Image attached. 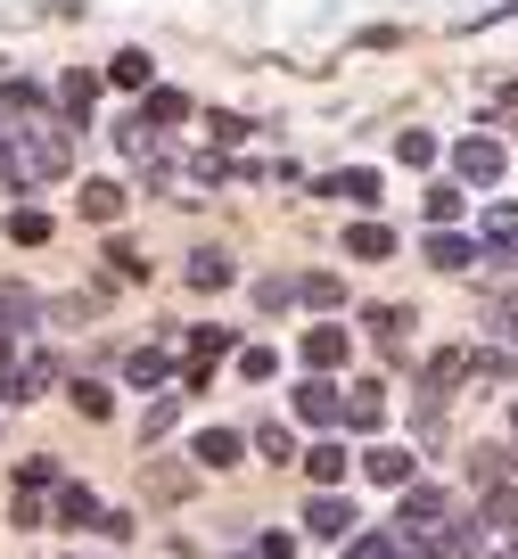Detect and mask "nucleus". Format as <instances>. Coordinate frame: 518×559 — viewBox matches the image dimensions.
Returning a JSON list of instances; mask_svg holds the SVG:
<instances>
[{
	"instance_id": "1",
	"label": "nucleus",
	"mask_w": 518,
	"mask_h": 559,
	"mask_svg": "<svg viewBox=\"0 0 518 559\" xmlns=\"http://www.w3.org/2000/svg\"><path fill=\"white\" fill-rule=\"evenodd\" d=\"M67 165H74L67 116H9V123H0V181H9V190L67 181Z\"/></svg>"
},
{
	"instance_id": "2",
	"label": "nucleus",
	"mask_w": 518,
	"mask_h": 559,
	"mask_svg": "<svg viewBox=\"0 0 518 559\" xmlns=\"http://www.w3.org/2000/svg\"><path fill=\"white\" fill-rule=\"evenodd\" d=\"M502 165H510V148H502L494 132L452 140V190H494V181H502Z\"/></svg>"
},
{
	"instance_id": "3",
	"label": "nucleus",
	"mask_w": 518,
	"mask_h": 559,
	"mask_svg": "<svg viewBox=\"0 0 518 559\" xmlns=\"http://www.w3.org/2000/svg\"><path fill=\"white\" fill-rule=\"evenodd\" d=\"M42 386H58V354L25 346V354H9V362H0V403H34Z\"/></svg>"
},
{
	"instance_id": "4",
	"label": "nucleus",
	"mask_w": 518,
	"mask_h": 559,
	"mask_svg": "<svg viewBox=\"0 0 518 559\" xmlns=\"http://www.w3.org/2000/svg\"><path fill=\"white\" fill-rule=\"evenodd\" d=\"M436 526H445V493H436V486H403L387 535H396V543H436Z\"/></svg>"
},
{
	"instance_id": "5",
	"label": "nucleus",
	"mask_w": 518,
	"mask_h": 559,
	"mask_svg": "<svg viewBox=\"0 0 518 559\" xmlns=\"http://www.w3.org/2000/svg\"><path fill=\"white\" fill-rule=\"evenodd\" d=\"M469 379V346H445V354H428V370H420V412H428V428H436V412H445V395Z\"/></svg>"
},
{
	"instance_id": "6",
	"label": "nucleus",
	"mask_w": 518,
	"mask_h": 559,
	"mask_svg": "<svg viewBox=\"0 0 518 559\" xmlns=\"http://www.w3.org/2000/svg\"><path fill=\"white\" fill-rule=\"evenodd\" d=\"M345 346H354L345 321H313V330H305V370H313V379H329V370L345 362Z\"/></svg>"
},
{
	"instance_id": "7",
	"label": "nucleus",
	"mask_w": 518,
	"mask_h": 559,
	"mask_svg": "<svg viewBox=\"0 0 518 559\" xmlns=\"http://www.w3.org/2000/svg\"><path fill=\"white\" fill-rule=\"evenodd\" d=\"M296 419H305V428H338V419H345V395H338L329 379H305V386H296Z\"/></svg>"
},
{
	"instance_id": "8",
	"label": "nucleus",
	"mask_w": 518,
	"mask_h": 559,
	"mask_svg": "<svg viewBox=\"0 0 518 559\" xmlns=\"http://www.w3.org/2000/svg\"><path fill=\"white\" fill-rule=\"evenodd\" d=\"M478 247L502 255V263H518V206H485L478 214Z\"/></svg>"
},
{
	"instance_id": "9",
	"label": "nucleus",
	"mask_w": 518,
	"mask_h": 559,
	"mask_svg": "<svg viewBox=\"0 0 518 559\" xmlns=\"http://www.w3.org/2000/svg\"><path fill=\"white\" fill-rule=\"evenodd\" d=\"M123 157L140 165V174H173V148H165V132H140V123H123Z\"/></svg>"
},
{
	"instance_id": "10",
	"label": "nucleus",
	"mask_w": 518,
	"mask_h": 559,
	"mask_svg": "<svg viewBox=\"0 0 518 559\" xmlns=\"http://www.w3.org/2000/svg\"><path fill=\"white\" fill-rule=\"evenodd\" d=\"M190 461L198 469H231V461H247V444H239V428H198Z\"/></svg>"
},
{
	"instance_id": "11",
	"label": "nucleus",
	"mask_w": 518,
	"mask_h": 559,
	"mask_svg": "<svg viewBox=\"0 0 518 559\" xmlns=\"http://www.w3.org/2000/svg\"><path fill=\"white\" fill-rule=\"evenodd\" d=\"M379 419H387V386H379V379H363L354 395H345V428H354V437H370Z\"/></svg>"
},
{
	"instance_id": "12",
	"label": "nucleus",
	"mask_w": 518,
	"mask_h": 559,
	"mask_svg": "<svg viewBox=\"0 0 518 559\" xmlns=\"http://www.w3.org/2000/svg\"><path fill=\"white\" fill-rule=\"evenodd\" d=\"M181 116H190V99H181V91H140V132H165V123H181Z\"/></svg>"
},
{
	"instance_id": "13",
	"label": "nucleus",
	"mask_w": 518,
	"mask_h": 559,
	"mask_svg": "<svg viewBox=\"0 0 518 559\" xmlns=\"http://www.w3.org/2000/svg\"><path fill=\"white\" fill-rule=\"evenodd\" d=\"M345 255H354V263H387V255H396V230H387V223H354V230H345Z\"/></svg>"
},
{
	"instance_id": "14",
	"label": "nucleus",
	"mask_w": 518,
	"mask_h": 559,
	"mask_svg": "<svg viewBox=\"0 0 518 559\" xmlns=\"http://www.w3.org/2000/svg\"><path fill=\"white\" fill-rule=\"evenodd\" d=\"M510 469H518V444H478L469 453V486H502Z\"/></svg>"
},
{
	"instance_id": "15",
	"label": "nucleus",
	"mask_w": 518,
	"mask_h": 559,
	"mask_svg": "<svg viewBox=\"0 0 518 559\" xmlns=\"http://www.w3.org/2000/svg\"><path fill=\"white\" fill-rule=\"evenodd\" d=\"M181 280H190V288H231V280H239V263H231L223 247H198V255H190V272H181Z\"/></svg>"
},
{
	"instance_id": "16",
	"label": "nucleus",
	"mask_w": 518,
	"mask_h": 559,
	"mask_svg": "<svg viewBox=\"0 0 518 559\" xmlns=\"http://www.w3.org/2000/svg\"><path fill=\"white\" fill-rule=\"evenodd\" d=\"M305 526H313V535H321V543H338V535H354V502H338V493H321V502H313V510H305Z\"/></svg>"
},
{
	"instance_id": "17",
	"label": "nucleus",
	"mask_w": 518,
	"mask_h": 559,
	"mask_svg": "<svg viewBox=\"0 0 518 559\" xmlns=\"http://www.w3.org/2000/svg\"><path fill=\"white\" fill-rule=\"evenodd\" d=\"M321 190L329 198H354V206H379V174H370V165H345V174H329Z\"/></svg>"
},
{
	"instance_id": "18",
	"label": "nucleus",
	"mask_w": 518,
	"mask_h": 559,
	"mask_svg": "<svg viewBox=\"0 0 518 559\" xmlns=\"http://www.w3.org/2000/svg\"><path fill=\"white\" fill-rule=\"evenodd\" d=\"M363 469L379 477V486H412V453H403V444H370Z\"/></svg>"
},
{
	"instance_id": "19",
	"label": "nucleus",
	"mask_w": 518,
	"mask_h": 559,
	"mask_svg": "<svg viewBox=\"0 0 518 559\" xmlns=\"http://www.w3.org/2000/svg\"><path fill=\"white\" fill-rule=\"evenodd\" d=\"M428 263H436V272H469V263H478V239H461V230H436V239H428Z\"/></svg>"
},
{
	"instance_id": "20",
	"label": "nucleus",
	"mask_w": 518,
	"mask_h": 559,
	"mask_svg": "<svg viewBox=\"0 0 518 559\" xmlns=\"http://www.w3.org/2000/svg\"><path fill=\"white\" fill-rule=\"evenodd\" d=\"M58 107H67V123H83L91 107H99V74H83V67H74L67 83H58Z\"/></svg>"
},
{
	"instance_id": "21",
	"label": "nucleus",
	"mask_w": 518,
	"mask_h": 559,
	"mask_svg": "<svg viewBox=\"0 0 518 559\" xmlns=\"http://www.w3.org/2000/svg\"><path fill=\"white\" fill-rule=\"evenodd\" d=\"M296 305H321V313H338V305H345L338 272H305V280H296Z\"/></svg>"
},
{
	"instance_id": "22",
	"label": "nucleus",
	"mask_w": 518,
	"mask_h": 559,
	"mask_svg": "<svg viewBox=\"0 0 518 559\" xmlns=\"http://www.w3.org/2000/svg\"><path fill=\"white\" fill-rule=\"evenodd\" d=\"M83 214L91 223H116L123 214V181H83Z\"/></svg>"
},
{
	"instance_id": "23",
	"label": "nucleus",
	"mask_w": 518,
	"mask_h": 559,
	"mask_svg": "<svg viewBox=\"0 0 518 559\" xmlns=\"http://www.w3.org/2000/svg\"><path fill=\"white\" fill-rule=\"evenodd\" d=\"M363 321H370V337H379L387 354H403V321H412V313H403V305H370Z\"/></svg>"
},
{
	"instance_id": "24",
	"label": "nucleus",
	"mask_w": 518,
	"mask_h": 559,
	"mask_svg": "<svg viewBox=\"0 0 518 559\" xmlns=\"http://www.w3.org/2000/svg\"><path fill=\"white\" fill-rule=\"evenodd\" d=\"M123 379H132V386H165V379H173V362H165L156 346H140L132 362H123Z\"/></svg>"
},
{
	"instance_id": "25",
	"label": "nucleus",
	"mask_w": 518,
	"mask_h": 559,
	"mask_svg": "<svg viewBox=\"0 0 518 559\" xmlns=\"http://www.w3.org/2000/svg\"><path fill=\"white\" fill-rule=\"evenodd\" d=\"M256 305H263V313H289V305H296V272H272V280H256Z\"/></svg>"
},
{
	"instance_id": "26",
	"label": "nucleus",
	"mask_w": 518,
	"mask_h": 559,
	"mask_svg": "<svg viewBox=\"0 0 518 559\" xmlns=\"http://www.w3.org/2000/svg\"><path fill=\"white\" fill-rule=\"evenodd\" d=\"M305 469H313V486H338V477H345V444H313Z\"/></svg>"
},
{
	"instance_id": "27",
	"label": "nucleus",
	"mask_w": 518,
	"mask_h": 559,
	"mask_svg": "<svg viewBox=\"0 0 518 559\" xmlns=\"http://www.w3.org/2000/svg\"><path fill=\"white\" fill-rule=\"evenodd\" d=\"M58 519H67V526H99V502H91V486H67V493H58Z\"/></svg>"
},
{
	"instance_id": "28",
	"label": "nucleus",
	"mask_w": 518,
	"mask_h": 559,
	"mask_svg": "<svg viewBox=\"0 0 518 559\" xmlns=\"http://www.w3.org/2000/svg\"><path fill=\"white\" fill-rule=\"evenodd\" d=\"M478 526H518V486H485V519Z\"/></svg>"
},
{
	"instance_id": "29",
	"label": "nucleus",
	"mask_w": 518,
	"mask_h": 559,
	"mask_svg": "<svg viewBox=\"0 0 518 559\" xmlns=\"http://www.w3.org/2000/svg\"><path fill=\"white\" fill-rule=\"evenodd\" d=\"M149 493H156V502H181V493H190V469H173V461H156V469H149Z\"/></svg>"
},
{
	"instance_id": "30",
	"label": "nucleus",
	"mask_w": 518,
	"mask_h": 559,
	"mask_svg": "<svg viewBox=\"0 0 518 559\" xmlns=\"http://www.w3.org/2000/svg\"><path fill=\"white\" fill-rule=\"evenodd\" d=\"M9 239L42 247V239H50V214H42V206H17V214H9Z\"/></svg>"
},
{
	"instance_id": "31",
	"label": "nucleus",
	"mask_w": 518,
	"mask_h": 559,
	"mask_svg": "<svg viewBox=\"0 0 518 559\" xmlns=\"http://www.w3.org/2000/svg\"><path fill=\"white\" fill-rule=\"evenodd\" d=\"M107 83H116V91H149V58H140V50H123L116 67H107Z\"/></svg>"
},
{
	"instance_id": "32",
	"label": "nucleus",
	"mask_w": 518,
	"mask_h": 559,
	"mask_svg": "<svg viewBox=\"0 0 518 559\" xmlns=\"http://www.w3.org/2000/svg\"><path fill=\"white\" fill-rule=\"evenodd\" d=\"M428 223H436V230L461 223V190H452V181H436V190H428Z\"/></svg>"
},
{
	"instance_id": "33",
	"label": "nucleus",
	"mask_w": 518,
	"mask_h": 559,
	"mask_svg": "<svg viewBox=\"0 0 518 559\" xmlns=\"http://www.w3.org/2000/svg\"><path fill=\"white\" fill-rule=\"evenodd\" d=\"M396 157H403V165H436L445 148H436V132H403V140H396Z\"/></svg>"
},
{
	"instance_id": "34",
	"label": "nucleus",
	"mask_w": 518,
	"mask_h": 559,
	"mask_svg": "<svg viewBox=\"0 0 518 559\" xmlns=\"http://www.w3.org/2000/svg\"><path fill=\"white\" fill-rule=\"evenodd\" d=\"M256 444H263V461H296V437L280 428V419H263V428H256Z\"/></svg>"
},
{
	"instance_id": "35",
	"label": "nucleus",
	"mask_w": 518,
	"mask_h": 559,
	"mask_svg": "<svg viewBox=\"0 0 518 559\" xmlns=\"http://www.w3.org/2000/svg\"><path fill=\"white\" fill-rule=\"evenodd\" d=\"M173 412H181V403H173V395H156L149 412H140V444H149V437H165V428H173Z\"/></svg>"
},
{
	"instance_id": "36",
	"label": "nucleus",
	"mask_w": 518,
	"mask_h": 559,
	"mask_svg": "<svg viewBox=\"0 0 518 559\" xmlns=\"http://www.w3.org/2000/svg\"><path fill=\"white\" fill-rule=\"evenodd\" d=\"M272 370H280L272 346H239V379H272Z\"/></svg>"
},
{
	"instance_id": "37",
	"label": "nucleus",
	"mask_w": 518,
	"mask_h": 559,
	"mask_svg": "<svg viewBox=\"0 0 518 559\" xmlns=\"http://www.w3.org/2000/svg\"><path fill=\"white\" fill-rule=\"evenodd\" d=\"M107 255H116V272H123V280H140V272H149V255H140L132 239H107Z\"/></svg>"
},
{
	"instance_id": "38",
	"label": "nucleus",
	"mask_w": 518,
	"mask_h": 559,
	"mask_svg": "<svg viewBox=\"0 0 518 559\" xmlns=\"http://www.w3.org/2000/svg\"><path fill=\"white\" fill-rule=\"evenodd\" d=\"M0 313H17V330H25V313H34V288H17V280H0Z\"/></svg>"
},
{
	"instance_id": "39",
	"label": "nucleus",
	"mask_w": 518,
	"mask_h": 559,
	"mask_svg": "<svg viewBox=\"0 0 518 559\" xmlns=\"http://www.w3.org/2000/svg\"><path fill=\"white\" fill-rule=\"evenodd\" d=\"M190 346H198V362H207V354H231V346H239V337H231V330H223V321H214V330H198V337H190Z\"/></svg>"
},
{
	"instance_id": "40",
	"label": "nucleus",
	"mask_w": 518,
	"mask_h": 559,
	"mask_svg": "<svg viewBox=\"0 0 518 559\" xmlns=\"http://www.w3.org/2000/svg\"><path fill=\"white\" fill-rule=\"evenodd\" d=\"M74 412H83V419H107V386L83 379V386H74Z\"/></svg>"
},
{
	"instance_id": "41",
	"label": "nucleus",
	"mask_w": 518,
	"mask_h": 559,
	"mask_svg": "<svg viewBox=\"0 0 518 559\" xmlns=\"http://www.w3.org/2000/svg\"><path fill=\"white\" fill-rule=\"evenodd\" d=\"M494 337H502V354L518 346V305H502V313H494Z\"/></svg>"
},
{
	"instance_id": "42",
	"label": "nucleus",
	"mask_w": 518,
	"mask_h": 559,
	"mask_svg": "<svg viewBox=\"0 0 518 559\" xmlns=\"http://www.w3.org/2000/svg\"><path fill=\"white\" fill-rule=\"evenodd\" d=\"M9 354H17V321H0V362H9Z\"/></svg>"
},
{
	"instance_id": "43",
	"label": "nucleus",
	"mask_w": 518,
	"mask_h": 559,
	"mask_svg": "<svg viewBox=\"0 0 518 559\" xmlns=\"http://www.w3.org/2000/svg\"><path fill=\"white\" fill-rule=\"evenodd\" d=\"M510 419H518V412H510Z\"/></svg>"
}]
</instances>
